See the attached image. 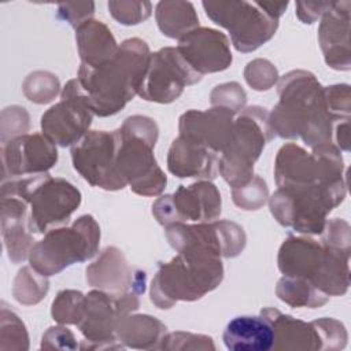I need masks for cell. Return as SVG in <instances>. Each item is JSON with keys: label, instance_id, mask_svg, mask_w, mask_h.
<instances>
[{"label": "cell", "instance_id": "obj_42", "mask_svg": "<svg viewBox=\"0 0 351 351\" xmlns=\"http://www.w3.org/2000/svg\"><path fill=\"white\" fill-rule=\"evenodd\" d=\"M41 348L45 350H53V348H60V350H75L78 348L77 340L70 329L66 326H51L48 330L43 335L41 339Z\"/></svg>", "mask_w": 351, "mask_h": 351}, {"label": "cell", "instance_id": "obj_13", "mask_svg": "<svg viewBox=\"0 0 351 351\" xmlns=\"http://www.w3.org/2000/svg\"><path fill=\"white\" fill-rule=\"evenodd\" d=\"M74 170L92 186L104 191H119L128 186L117 167V134L106 130H90L71 147Z\"/></svg>", "mask_w": 351, "mask_h": 351}, {"label": "cell", "instance_id": "obj_24", "mask_svg": "<svg viewBox=\"0 0 351 351\" xmlns=\"http://www.w3.org/2000/svg\"><path fill=\"white\" fill-rule=\"evenodd\" d=\"M1 234L7 255L12 263L29 258L33 232L29 228L27 202L12 195H1Z\"/></svg>", "mask_w": 351, "mask_h": 351}, {"label": "cell", "instance_id": "obj_19", "mask_svg": "<svg viewBox=\"0 0 351 351\" xmlns=\"http://www.w3.org/2000/svg\"><path fill=\"white\" fill-rule=\"evenodd\" d=\"M86 281L90 287L110 292H145L147 274L132 267L122 251L117 247H106L97 259L86 267Z\"/></svg>", "mask_w": 351, "mask_h": 351}, {"label": "cell", "instance_id": "obj_38", "mask_svg": "<svg viewBox=\"0 0 351 351\" xmlns=\"http://www.w3.org/2000/svg\"><path fill=\"white\" fill-rule=\"evenodd\" d=\"M210 101L213 107H222L236 114L244 108L247 95L239 82H225L211 90Z\"/></svg>", "mask_w": 351, "mask_h": 351}, {"label": "cell", "instance_id": "obj_1", "mask_svg": "<svg viewBox=\"0 0 351 351\" xmlns=\"http://www.w3.org/2000/svg\"><path fill=\"white\" fill-rule=\"evenodd\" d=\"M278 103L270 112L274 134L300 138L311 149L335 145L350 149V119L336 118L328 108L324 86L306 70H292L278 78Z\"/></svg>", "mask_w": 351, "mask_h": 351}, {"label": "cell", "instance_id": "obj_16", "mask_svg": "<svg viewBox=\"0 0 351 351\" xmlns=\"http://www.w3.org/2000/svg\"><path fill=\"white\" fill-rule=\"evenodd\" d=\"M202 77L177 48L165 47L149 55L138 96L147 101L167 104L177 100L185 86L199 82Z\"/></svg>", "mask_w": 351, "mask_h": 351}, {"label": "cell", "instance_id": "obj_39", "mask_svg": "<svg viewBox=\"0 0 351 351\" xmlns=\"http://www.w3.org/2000/svg\"><path fill=\"white\" fill-rule=\"evenodd\" d=\"M30 117L26 108L19 106H11L1 111V143L26 134L30 126Z\"/></svg>", "mask_w": 351, "mask_h": 351}, {"label": "cell", "instance_id": "obj_15", "mask_svg": "<svg viewBox=\"0 0 351 351\" xmlns=\"http://www.w3.org/2000/svg\"><path fill=\"white\" fill-rule=\"evenodd\" d=\"M93 115L86 95L74 78L63 86L60 101L43 114L41 130L53 144L73 147L89 132Z\"/></svg>", "mask_w": 351, "mask_h": 351}, {"label": "cell", "instance_id": "obj_9", "mask_svg": "<svg viewBox=\"0 0 351 351\" xmlns=\"http://www.w3.org/2000/svg\"><path fill=\"white\" fill-rule=\"evenodd\" d=\"M274 180L277 186L346 181L341 151L335 145H322L307 152L295 143H287L277 152Z\"/></svg>", "mask_w": 351, "mask_h": 351}, {"label": "cell", "instance_id": "obj_6", "mask_svg": "<svg viewBox=\"0 0 351 351\" xmlns=\"http://www.w3.org/2000/svg\"><path fill=\"white\" fill-rule=\"evenodd\" d=\"M347 181L278 186L269 197L274 219L302 234H321L328 214L346 197Z\"/></svg>", "mask_w": 351, "mask_h": 351}, {"label": "cell", "instance_id": "obj_4", "mask_svg": "<svg viewBox=\"0 0 351 351\" xmlns=\"http://www.w3.org/2000/svg\"><path fill=\"white\" fill-rule=\"evenodd\" d=\"M350 252L308 236L289 234L278 250L277 265L282 276L307 280L328 296H341L350 287Z\"/></svg>", "mask_w": 351, "mask_h": 351}, {"label": "cell", "instance_id": "obj_20", "mask_svg": "<svg viewBox=\"0 0 351 351\" xmlns=\"http://www.w3.org/2000/svg\"><path fill=\"white\" fill-rule=\"evenodd\" d=\"M188 64L200 75L226 70L232 63L228 37L211 27H196L182 36L176 47Z\"/></svg>", "mask_w": 351, "mask_h": 351}, {"label": "cell", "instance_id": "obj_18", "mask_svg": "<svg viewBox=\"0 0 351 351\" xmlns=\"http://www.w3.org/2000/svg\"><path fill=\"white\" fill-rule=\"evenodd\" d=\"M1 162L3 181L48 173L58 162L56 144L43 133H26L3 144Z\"/></svg>", "mask_w": 351, "mask_h": 351}, {"label": "cell", "instance_id": "obj_14", "mask_svg": "<svg viewBox=\"0 0 351 351\" xmlns=\"http://www.w3.org/2000/svg\"><path fill=\"white\" fill-rule=\"evenodd\" d=\"M221 193L207 180L191 185H180L171 195L158 197L152 204V215L162 225L177 222H210L221 215Z\"/></svg>", "mask_w": 351, "mask_h": 351}, {"label": "cell", "instance_id": "obj_12", "mask_svg": "<svg viewBox=\"0 0 351 351\" xmlns=\"http://www.w3.org/2000/svg\"><path fill=\"white\" fill-rule=\"evenodd\" d=\"M82 195L77 186L60 177L44 173L29 192V228L33 234H43L53 226L67 222L80 207Z\"/></svg>", "mask_w": 351, "mask_h": 351}, {"label": "cell", "instance_id": "obj_36", "mask_svg": "<svg viewBox=\"0 0 351 351\" xmlns=\"http://www.w3.org/2000/svg\"><path fill=\"white\" fill-rule=\"evenodd\" d=\"M108 11L121 25L132 26L149 18L152 4L149 1H108Z\"/></svg>", "mask_w": 351, "mask_h": 351}, {"label": "cell", "instance_id": "obj_33", "mask_svg": "<svg viewBox=\"0 0 351 351\" xmlns=\"http://www.w3.org/2000/svg\"><path fill=\"white\" fill-rule=\"evenodd\" d=\"M84 299L85 295L75 289H63L58 292L51 307L53 321L62 325H77L82 315Z\"/></svg>", "mask_w": 351, "mask_h": 351}, {"label": "cell", "instance_id": "obj_7", "mask_svg": "<svg viewBox=\"0 0 351 351\" xmlns=\"http://www.w3.org/2000/svg\"><path fill=\"white\" fill-rule=\"evenodd\" d=\"M276 137L270 112L261 106L243 108L234 118L232 137L219 156L218 173L230 185H245L254 177V165L265 145Z\"/></svg>", "mask_w": 351, "mask_h": 351}, {"label": "cell", "instance_id": "obj_43", "mask_svg": "<svg viewBox=\"0 0 351 351\" xmlns=\"http://www.w3.org/2000/svg\"><path fill=\"white\" fill-rule=\"evenodd\" d=\"M333 4V1H298L295 4L296 7V15L303 23H314L318 18L324 15V12Z\"/></svg>", "mask_w": 351, "mask_h": 351}, {"label": "cell", "instance_id": "obj_31", "mask_svg": "<svg viewBox=\"0 0 351 351\" xmlns=\"http://www.w3.org/2000/svg\"><path fill=\"white\" fill-rule=\"evenodd\" d=\"M49 289L48 277L40 274L32 266L22 267L15 280L12 287V295L16 302L21 304L32 306L41 302Z\"/></svg>", "mask_w": 351, "mask_h": 351}, {"label": "cell", "instance_id": "obj_26", "mask_svg": "<svg viewBox=\"0 0 351 351\" xmlns=\"http://www.w3.org/2000/svg\"><path fill=\"white\" fill-rule=\"evenodd\" d=\"M222 340L233 351H269L274 344V329L265 315H239L230 319Z\"/></svg>", "mask_w": 351, "mask_h": 351}, {"label": "cell", "instance_id": "obj_41", "mask_svg": "<svg viewBox=\"0 0 351 351\" xmlns=\"http://www.w3.org/2000/svg\"><path fill=\"white\" fill-rule=\"evenodd\" d=\"M95 14V3L92 1H66L58 4V16L74 29L84 22L92 19Z\"/></svg>", "mask_w": 351, "mask_h": 351}, {"label": "cell", "instance_id": "obj_34", "mask_svg": "<svg viewBox=\"0 0 351 351\" xmlns=\"http://www.w3.org/2000/svg\"><path fill=\"white\" fill-rule=\"evenodd\" d=\"M1 350H27L29 336L25 324L21 318L10 311L5 304L1 307V330H0Z\"/></svg>", "mask_w": 351, "mask_h": 351}, {"label": "cell", "instance_id": "obj_40", "mask_svg": "<svg viewBox=\"0 0 351 351\" xmlns=\"http://www.w3.org/2000/svg\"><path fill=\"white\" fill-rule=\"evenodd\" d=\"M160 350H215L213 339L189 332L166 333L159 344Z\"/></svg>", "mask_w": 351, "mask_h": 351}, {"label": "cell", "instance_id": "obj_5", "mask_svg": "<svg viewBox=\"0 0 351 351\" xmlns=\"http://www.w3.org/2000/svg\"><path fill=\"white\" fill-rule=\"evenodd\" d=\"M117 134L118 173L130 189L141 196H158L167 178L154 155L159 129L156 122L145 115L126 118Z\"/></svg>", "mask_w": 351, "mask_h": 351}, {"label": "cell", "instance_id": "obj_28", "mask_svg": "<svg viewBox=\"0 0 351 351\" xmlns=\"http://www.w3.org/2000/svg\"><path fill=\"white\" fill-rule=\"evenodd\" d=\"M165 335L166 325L145 314H128L118 321L115 329V336L122 346L138 350L159 348Z\"/></svg>", "mask_w": 351, "mask_h": 351}, {"label": "cell", "instance_id": "obj_2", "mask_svg": "<svg viewBox=\"0 0 351 351\" xmlns=\"http://www.w3.org/2000/svg\"><path fill=\"white\" fill-rule=\"evenodd\" d=\"M149 55L148 44L132 37L122 41L117 55L103 66H80L77 80L95 115H114L138 95Z\"/></svg>", "mask_w": 351, "mask_h": 351}, {"label": "cell", "instance_id": "obj_21", "mask_svg": "<svg viewBox=\"0 0 351 351\" xmlns=\"http://www.w3.org/2000/svg\"><path fill=\"white\" fill-rule=\"evenodd\" d=\"M350 8L351 1H333L321 16L318 43L325 63L335 70H350Z\"/></svg>", "mask_w": 351, "mask_h": 351}, {"label": "cell", "instance_id": "obj_10", "mask_svg": "<svg viewBox=\"0 0 351 351\" xmlns=\"http://www.w3.org/2000/svg\"><path fill=\"white\" fill-rule=\"evenodd\" d=\"M206 15L230 34L239 52H252L267 43L277 32L278 19L263 5V1H203Z\"/></svg>", "mask_w": 351, "mask_h": 351}, {"label": "cell", "instance_id": "obj_32", "mask_svg": "<svg viewBox=\"0 0 351 351\" xmlns=\"http://www.w3.org/2000/svg\"><path fill=\"white\" fill-rule=\"evenodd\" d=\"M60 84L58 77L47 70H37L30 73L23 84L22 90L27 100L37 104H47L52 101L59 93Z\"/></svg>", "mask_w": 351, "mask_h": 351}, {"label": "cell", "instance_id": "obj_8", "mask_svg": "<svg viewBox=\"0 0 351 351\" xmlns=\"http://www.w3.org/2000/svg\"><path fill=\"white\" fill-rule=\"evenodd\" d=\"M99 243L100 226L92 215L85 214L70 226L48 230L43 240L33 244L27 259L34 270L49 277L93 258L99 251Z\"/></svg>", "mask_w": 351, "mask_h": 351}, {"label": "cell", "instance_id": "obj_17", "mask_svg": "<svg viewBox=\"0 0 351 351\" xmlns=\"http://www.w3.org/2000/svg\"><path fill=\"white\" fill-rule=\"evenodd\" d=\"M165 234L176 251L188 245H200L208 248L219 258H234L240 255L247 241L244 229L228 219L192 225L177 222L167 225Z\"/></svg>", "mask_w": 351, "mask_h": 351}, {"label": "cell", "instance_id": "obj_30", "mask_svg": "<svg viewBox=\"0 0 351 351\" xmlns=\"http://www.w3.org/2000/svg\"><path fill=\"white\" fill-rule=\"evenodd\" d=\"M276 295L291 307L317 308L328 303L329 296L317 289L311 282L299 277L282 276L276 287Z\"/></svg>", "mask_w": 351, "mask_h": 351}, {"label": "cell", "instance_id": "obj_29", "mask_svg": "<svg viewBox=\"0 0 351 351\" xmlns=\"http://www.w3.org/2000/svg\"><path fill=\"white\" fill-rule=\"evenodd\" d=\"M155 18L159 30L170 38L180 40L191 30L199 27V18L189 1H159Z\"/></svg>", "mask_w": 351, "mask_h": 351}, {"label": "cell", "instance_id": "obj_37", "mask_svg": "<svg viewBox=\"0 0 351 351\" xmlns=\"http://www.w3.org/2000/svg\"><path fill=\"white\" fill-rule=\"evenodd\" d=\"M244 78L255 90H267L278 81V71L267 59H254L245 66Z\"/></svg>", "mask_w": 351, "mask_h": 351}, {"label": "cell", "instance_id": "obj_23", "mask_svg": "<svg viewBox=\"0 0 351 351\" xmlns=\"http://www.w3.org/2000/svg\"><path fill=\"white\" fill-rule=\"evenodd\" d=\"M219 155L189 138L178 136L167 154V169L178 178H202L211 181L218 176Z\"/></svg>", "mask_w": 351, "mask_h": 351}, {"label": "cell", "instance_id": "obj_35", "mask_svg": "<svg viewBox=\"0 0 351 351\" xmlns=\"http://www.w3.org/2000/svg\"><path fill=\"white\" fill-rule=\"evenodd\" d=\"M233 203L241 210H259L269 200V189L266 181L261 176H255L243 186L232 188Z\"/></svg>", "mask_w": 351, "mask_h": 351}, {"label": "cell", "instance_id": "obj_11", "mask_svg": "<svg viewBox=\"0 0 351 351\" xmlns=\"http://www.w3.org/2000/svg\"><path fill=\"white\" fill-rule=\"evenodd\" d=\"M140 306V293H110L101 289H93L85 295L84 310L77 324L85 340L82 350L122 348L123 346L115 336L118 321L136 311Z\"/></svg>", "mask_w": 351, "mask_h": 351}, {"label": "cell", "instance_id": "obj_3", "mask_svg": "<svg viewBox=\"0 0 351 351\" xmlns=\"http://www.w3.org/2000/svg\"><path fill=\"white\" fill-rule=\"evenodd\" d=\"M169 262H160L151 281V302L162 310L177 302H195L214 291L223 280L222 258L200 245L177 251Z\"/></svg>", "mask_w": 351, "mask_h": 351}, {"label": "cell", "instance_id": "obj_25", "mask_svg": "<svg viewBox=\"0 0 351 351\" xmlns=\"http://www.w3.org/2000/svg\"><path fill=\"white\" fill-rule=\"evenodd\" d=\"M273 325L274 350H324V337L319 321L306 322L277 308L266 307L261 311Z\"/></svg>", "mask_w": 351, "mask_h": 351}, {"label": "cell", "instance_id": "obj_22", "mask_svg": "<svg viewBox=\"0 0 351 351\" xmlns=\"http://www.w3.org/2000/svg\"><path fill=\"white\" fill-rule=\"evenodd\" d=\"M234 112L222 107L206 111L189 110L178 119V136L221 154L232 137Z\"/></svg>", "mask_w": 351, "mask_h": 351}, {"label": "cell", "instance_id": "obj_27", "mask_svg": "<svg viewBox=\"0 0 351 351\" xmlns=\"http://www.w3.org/2000/svg\"><path fill=\"white\" fill-rule=\"evenodd\" d=\"M77 49L81 64L88 69H97L111 60L119 45L111 30L101 21L89 19L75 29Z\"/></svg>", "mask_w": 351, "mask_h": 351}]
</instances>
